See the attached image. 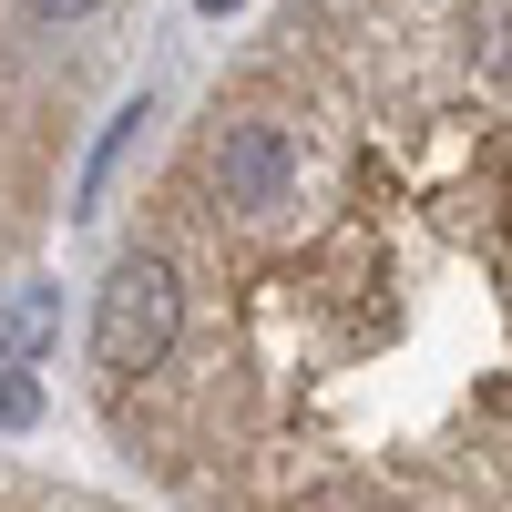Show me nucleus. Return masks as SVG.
I'll return each instance as SVG.
<instances>
[{"label": "nucleus", "instance_id": "f03ea898", "mask_svg": "<svg viewBox=\"0 0 512 512\" xmlns=\"http://www.w3.org/2000/svg\"><path fill=\"white\" fill-rule=\"evenodd\" d=\"M154 0H0V277L41 246Z\"/></svg>", "mask_w": 512, "mask_h": 512}, {"label": "nucleus", "instance_id": "7ed1b4c3", "mask_svg": "<svg viewBox=\"0 0 512 512\" xmlns=\"http://www.w3.org/2000/svg\"><path fill=\"white\" fill-rule=\"evenodd\" d=\"M0 512H134L93 482H62V472H31V461H0Z\"/></svg>", "mask_w": 512, "mask_h": 512}, {"label": "nucleus", "instance_id": "f257e3e1", "mask_svg": "<svg viewBox=\"0 0 512 512\" xmlns=\"http://www.w3.org/2000/svg\"><path fill=\"white\" fill-rule=\"evenodd\" d=\"M82 390L164 512H512V0H277L123 216Z\"/></svg>", "mask_w": 512, "mask_h": 512}]
</instances>
